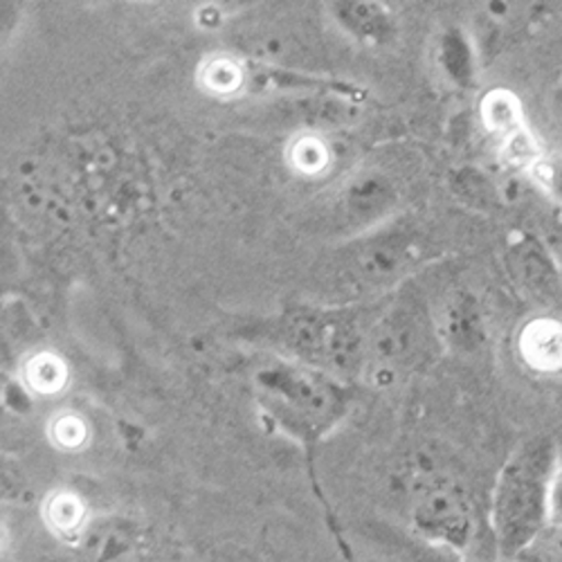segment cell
<instances>
[{
    "label": "cell",
    "instance_id": "obj_2",
    "mask_svg": "<svg viewBox=\"0 0 562 562\" xmlns=\"http://www.w3.org/2000/svg\"><path fill=\"white\" fill-rule=\"evenodd\" d=\"M414 529L430 542L463 549L473 531L471 508L459 488L435 477H420L412 491Z\"/></svg>",
    "mask_w": 562,
    "mask_h": 562
},
{
    "label": "cell",
    "instance_id": "obj_6",
    "mask_svg": "<svg viewBox=\"0 0 562 562\" xmlns=\"http://www.w3.org/2000/svg\"><path fill=\"white\" fill-rule=\"evenodd\" d=\"M547 518L562 527V475L553 477L549 482V493H547Z\"/></svg>",
    "mask_w": 562,
    "mask_h": 562
},
{
    "label": "cell",
    "instance_id": "obj_5",
    "mask_svg": "<svg viewBox=\"0 0 562 562\" xmlns=\"http://www.w3.org/2000/svg\"><path fill=\"white\" fill-rule=\"evenodd\" d=\"M203 562H261L250 549H241V547H218V549H210L203 558Z\"/></svg>",
    "mask_w": 562,
    "mask_h": 562
},
{
    "label": "cell",
    "instance_id": "obj_3",
    "mask_svg": "<svg viewBox=\"0 0 562 562\" xmlns=\"http://www.w3.org/2000/svg\"><path fill=\"white\" fill-rule=\"evenodd\" d=\"M529 362L540 369H558L562 367V329L551 322H538L527 331L525 342Z\"/></svg>",
    "mask_w": 562,
    "mask_h": 562
},
{
    "label": "cell",
    "instance_id": "obj_1",
    "mask_svg": "<svg viewBox=\"0 0 562 562\" xmlns=\"http://www.w3.org/2000/svg\"><path fill=\"white\" fill-rule=\"evenodd\" d=\"M547 493V459L540 450H529L508 465L495 497V529L504 553L518 551L538 531Z\"/></svg>",
    "mask_w": 562,
    "mask_h": 562
},
{
    "label": "cell",
    "instance_id": "obj_7",
    "mask_svg": "<svg viewBox=\"0 0 562 562\" xmlns=\"http://www.w3.org/2000/svg\"><path fill=\"white\" fill-rule=\"evenodd\" d=\"M560 117H562V113H560Z\"/></svg>",
    "mask_w": 562,
    "mask_h": 562
},
{
    "label": "cell",
    "instance_id": "obj_4",
    "mask_svg": "<svg viewBox=\"0 0 562 562\" xmlns=\"http://www.w3.org/2000/svg\"><path fill=\"white\" fill-rule=\"evenodd\" d=\"M45 518H48L50 529L70 542H81L88 531L86 522V508L79 499L70 495L55 497L48 508H45Z\"/></svg>",
    "mask_w": 562,
    "mask_h": 562
}]
</instances>
